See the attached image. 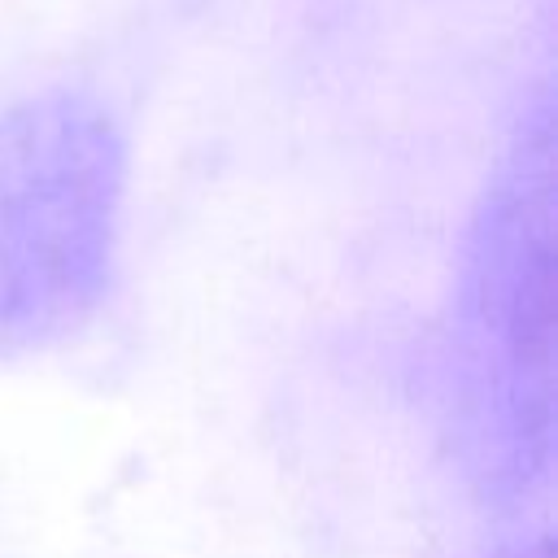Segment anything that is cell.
Segmentation results:
<instances>
[{
    "mask_svg": "<svg viewBox=\"0 0 558 558\" xmlns=\"http://www.w3.org/2000/svg\"><path fill=\"white\" fill-rule=\"evenodd\" d=\"M113 131L74 100L0 118V353L65 336L96 301L113 205Z\"/></svg>",
    "mask_w": 558,
    "mask_h": 558,
    "instance_id": "1",
    "label": "cell"
}]
</instances>
